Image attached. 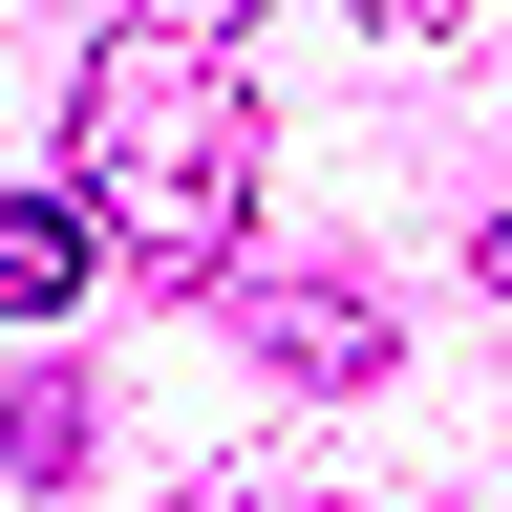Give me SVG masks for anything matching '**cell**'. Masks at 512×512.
Listing matches in <instances>:
<instances>
[{
    "mask_svg": "<svg viewBox=\"0 0 512 512\" xmlns=\"http://www.w3.org/2000/svg\"><path fill=\"white\" fill-rule=\"evenodd\" d=\"M150 22H171V43H235V22H256V0H150Z\"/></svg>",
    "mask_w": 512,
    "mask_h": 512,
    "instance_id": "6",
    "label": "cell"
},
{
    "mask_svg": "<svg viewBox=\"0 0 512 512\" xmlns=\"http://www.w3.org/2000/svg\"><path fill=\"white\" fill-rule=\"evenodd\" d=\"M235 342H256V384H299V406H342V384H384V278H256L235 299Z\"/></svg>",
    "mask_w": 512,
    "mask_h": 512,
    "instance_id": "2",
    "label": "cell"
},
{
    "mask_svg": "<svg viewBox=\"0 0 512 512\" xmlns=\"http://www.w3.org/2000/svg\"><path fill=\"white\" fill-rule=\"evenodd\" d=\"M86 299V214L64 192H0V320H64Z\"/></svg>",
    "mask_w": 512,
    "mask_h": 512,
    "instance_id": "3",
    "label": "cell"
},
{
    "mask_svg": "<svg viewBox=\"0 0 512 512\" xmlns=\"http://www.w3.org/2000/svg\"><path fill=\"white\" fill-rule=\"evenodd\" d=\"M491 299H512V214H491Z\"/></svg>",
    "mask_w": 512,
    "mask_h": 512,
    "instance_id": "7",
    "label": "cell"
},
{
    "mask_svg": "<svg viewBox=\"0 0 512 512\" xmlns=\"http://www.w3.org/2000/svg\"><path fill=\"white\" fill-rule=\"evenodd\" d=\"M363 22H384V43H448V22H470V0H363Z\"/></svg>",
    "mask_w": 512,
    "mask_h": 512,
    "instance_id": "5",
    "label": "cell"
},
{
    "mask_svg": "<svg viewBox=\"0 0 512 512\" xmlns=\"http://www.w3.org/2000/svg\"><path fill=\"white\" fill-rule=\"evenodd\" d=\"M64 128H86V235L171 256V278H214V256L256 235V86H235L214 43L107 22L86 86H64Z\"/></svg>",
    "mask_w": 512,
    "mask_h": 512,
    "instance_id": "1",
    "label": "cell"
},
{
    "mask_svg": "<svg viewBox=\"0 0 512 512\" xmlns=\"http://www.w3.org/2000/svg\"><path fill=\"white\" fill-rule=\"evenodd\" d=\"M86 384H64V363H22V384H0V470H22V491H64V470H86Z\"/></svg>",
    "mask_w": 512,
    "mask_h": 512,
    "instance_id": "4",
    "label": "cell"
}]
</instances>
